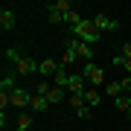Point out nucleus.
Returning a JSON list of instances; mask_svg holds the SVG:
<instances>
[{
    "label": "nucleus",
    "instance_id": "nucleus-1",
    "mask_svg": "<svg viewBox=\"0 0 131 131\" xmlns=\"http://www.w3.org/2000/svg\"><path fill=\"white\" fill-rule=\"evenodd\" d=\"M70 32H73V38H79V41L90 44V47H93V44L99 41V35H102V32L93 26V20H90V18H84L79 26H73V29H70Z\"/></svg>",
    "mask_w": 131,
    "mask_h": 131
},
{
    "label": "nucleus",
    "instance_id": "nucleus-2",
    "mask_svg": "<svg viewBox=\"0 0 131 131\" xmlns=\"http://www.w3.org/2000/svg\"><path fill=\"white\" fill-rule=\"evenodd\" d=\"M82 76H84V82H88L90 88L108 84V82H105V70H102L99 64H93V61H84V67H82Z\"/></svg>",
    "mask_w": 131,
    "mask_h": 131
},
{
    "label": "nucleus",
    "instance_id": "nucleus-3",
    "mask_svg": "<svg viewBox=\"0 0 131 131\" xmlns=\"http://www.w3.org/2000/svg\"><path fill=\"white\" fill-rule=\"evenodd\" d=\"M67 50H73L76 56L79 58H84V61H90L93 58V47H90V44H84V41H79V38H67Z\"/></svg>",
    "mask_w": 131,
    "mask_h": 131
},
{
    "label": "nucleus",
    "instance_id": "nucleus-4",
    "mask_svg": "<svg viewBox=\"0 0 131 131\" xmlns=\"http://www.w3.org/2000/svg\"><path fill=\"white\" fill-rule=\"evenodd\" d=\"M29 96H32V93H26L24 88L9 90V102H12V108H20V111H26V108H29Z\"/></svg>",
    "mask_w": 131,
    "mask_h": 131
},
{
    "label": "nucleus",
    "instance_id": "nucleus-5",
    "mask_svg": "<svg viewBox=\"0 0 131 131\" xmlns=\"http://www.w3.org/2000/svg\"><path fill=\"white\" fill-rule=\"evenodd\" d=\"M15 73H18V76H32V73H38V61H35L32 56H24L18 64H15Z\"/></svg>",
    "mask_w": 131,
    "mask_h": 131
},
{
    "label": "nucleus",
    "instance_id": "nucleus-6",
    "mask_svg": "<svg viewBox=\"0 0 131 131\" xmlns=\"http://www.w3.org/2000/svg\"><path fill=\"white\" fill-rule=\"evenodd\" d=\"M61 70V61H56V58H41L38 61V73L41 76H56Z\"/></svg>",
    "mask_w": 131,
    "mask_h": 131
},
{
    "label": "nucleus",
    "instance_id": "nucleus-7",
    "mask_svg": "<svg viewBox=\"0 0 131 131\" xmlns=\"http://www.w3.org/2000/svg\"><path fill=\"white\" fill-rule=\"evenodd\" d=\"M90 20H93V26L99 29V32H105V29H117V26H119L114 18H108V15H102V12H99V15H93Z\"/></svg>",
    "mask_w": 131,
    "mask_h": 131
},
{
    "label": "nucleus",
    "instance_id": "nucleus-8",
    "mask_svg": "<svg viewBox=\"0 0 131 131\" xmlns=\"http://www.w3.org/2000/svg\"><path fill=\"white\" fill-rule=\"evenodd\" d=\"M47 108H50L47 96H41V93H32V96H29V111H32V114H44Z\"/></svg>",
    "mask_w": 131,
    "mask_h": 131
},
{
    "label": "nucleus",
    "instance_id": "nucleus-9",
    "mask_svg": "<svg viewBox=\"0 0 131 131\" xmlns=\"http://www.w3.org/2000/svg\"><path fill=\"white\" fill-rule=\"evenodd\" d=\"M67 90H70V93H84V90H88L84 76H82V73H70V84H67Z\"/></svg>",
    "mask_w": 131,
    "mask_h": 131
},
{
    "label": "nucleus",
    "instance_id": "nucleus-10",
    "mask_svg": "<svg viewBox=\"0 0 131 131\" xmlns=\"http://www.w3.org/2000/svg\"><path fill=\"white\" fill-rule=\"evenodd\" d=\"M0 26H3V32H12L15 29V12L9 9V6L0 9Z\"/></svg>",
    "mask_w": 131,
    "mask_h": 131
},
{
    "label": "nucleus",
    "instance_id": "nucleus-11",
    "mask_svg": "<svg viewBox=\"0 0 131 131\" xmlns=\"http://www.w3.org/2000/svg\"><path fill=\"white\" fill-rule=\"evenodd\" d=\"M114 108H117L119 114H128V111H131V96H128V93H119L117 99H114Z\"/></svg>",
    "mask_w": 131,
    "mask_h": 131
},
{
    "label": "nucleus",
    "instance_id": "nucleus-12",
    "mask_svg": "<svg viewBox=\"0 0 131 131\" xmlns=\"http://www.w3.org/2000/svg\"><path fill=\"white\" fill-rule=\"evenodd\" d=\"M29 128H32V111H20L18 128H15V131H29Z\"/></svg>",
    "mask_w": 131,
    "mask_h": 131
},
{
    "label": "nucleus",
    "instance_id": "nucleus-13",
    "mask_svg": "<svg viewBox=\"0 0 131 131\" xmlns=\"http://www.w3.org/2000/svg\"><path fill=\"white\" fill-rule=\"evenodd\" d=\"M47 102H50V105L64 102V88H52V84H50V90H47Z\"/></svg>",
    "mask_w": 131,
    "mask_h": 131
},
{
    "label": "nucleus",
    "instance_id": "nucleus-14",
    "mask_svg": "<svg viewBox=\"0 0 131 131\" xmlns=\"http://www.w3.org/2000/svg\"><path fill=\"white\" fill-rule=\"evenodd\" d=\"M82 20H84V18H82V15H79V12H76V9H70V12H67V15H64V24H67V26H70V29H73V26H79V24H82Z\"/></svg>",
    "mask_w": 131,
    "mask_h": 131
},
{
    "label": "nucleus",
    "instance_id": "nucleus-15",
    "mask_svg": "<svg viewBox=\"0 0 131 131\" xmlns=\"http://www.w3.org/2000/svg\"><path fill=\"white\" fill-rule=\"evenodd\" d=\"M84 105H90V108L99 105V90L96 88H88V90H84Z\"/></svg>",
    "mask_w": 131,
    "mask_h": 131
},
{
    "label": "nucleus",
    "instance_id": "nucleus-16",
    "mask_svg": "<svg viewBox=\"0 0 131 131\" xmlns=\"http://www.w3.org/2000/svg\"><path fill=\"white\" fill-rule=\"evenodd\" d=\"M111 64H114V67H122V70H125V76H131V58L114 56V58H111Z\"/></svg>",
    "mask_w": 131,
    "mask_h": 131
},
{
    "label": "nucleus",
    "instance_id": "nucleus-17",
    "mask_svg": "<svg viewBox=\"0 0 131 131\" xmlns=\"http://www.w3.org/2000/svg\"><path fill=\"white\" fill-rule=\"evenodd\" d=\"M52 82H56V88H67V84H70V73H64V67H61V70L52 76Z\"/></svg>",
    "mask_w": 131,
    "mask_h": 131
},
{
    "label": "nucleus",
    "instance_id": "nucleus-18",
    "mask_svg": "<svg viewBox=\"0 0 131 131\" xmlns=\"http://www.w3.org/2000/svg\"><path fill=\"white\" fill-rule=\"evenodd\" d=\"M119 93H122V84H119V82H108V84H105V96L117 99Z\"/></svg>",
    "mask_w": 131,
    "mask_h": 131
},
{
    "label": "nucleus",
    "instance_id": "nucleus-19",
    "mask_svg": "<svg viewBox=\"0 0 131 131\" xmlns=\"http://www.w3.org/2000/svg\"><path fill=\"white\" fill-rule=\"evenodd\" d=\"M50 9H52V12H61V15H67V12L73 9V6H70V0H56V3H50Z\"/></svg>",
    "mask_w": 131,
    "mask_h": 131
},
{
    "label": "nucleus",
    "instance_id": "nucleus-20",
    "mask_svg": "<svg viewBox=\"0 0 131 131\" xmlns=\"http://www.w3.org/2000/svg\"><path fill=\"white\" fill-rule=\"evenodd\" d=\"M76 58H79V56H76L73 50H64V56H61V67H70V64H73Z\"/></svg>",
    "mask_w": 131,
    "mask_h": 131
},
{
    "label": "nucleus",
    "instance_id": "nucleus-21",
    "mask_svg": "<svg viewBox=\"0 0 131 131\" xmlns=\"http://www.w3.org/2000/svg\"><path fill=\"white\" fill-rule=\"evenodd\" d=\"M3 56H6V61H12V64H18V61H20V58H24V56H20V52H18V50H6V52H3Z\"/></svg>",
    "mask_w": 131,
    "mask_h": 131
},
{
    "label": "nucleus",
    "instance_id": "nucleus-22",
    "mask_svg": "<svg viewBox=\"0 0 131 131\" xmlns=\"http://www.w3.org/2000/svg\"><path fill=\"white\" fill-rule=\"evenodd\" d=\"M70 105L73 108H82L84 105V93H70Z\"/></svg>",
    "mask_w": 131,
    "mask_h": 131
},
{
    "label": "nucleus",
    "instance_id": "nucleus-23",
    "mask_svg": "<svg viewBox=\"0 0 131 131\" xmlns=\"http://www.w3.org/2000/svg\"><path fill=\"white\" fill-rule=\"evenodd\" d=\"M76 117H79V119H90V105H82V108H76Z\"/></svg>",
    "mask_w": 131,
    "mask_h": 131
},
{
    "label": "nucleus",
    "instance_id": "nucleus-24",
    "mask_svg": "<svg viewBox=\"0 0 131 131\" xmlns=\"http://www.w3.org/2000/svg\"><path fill=\"white\" fill-rule=\"evenodd\" d=\"M50 24H56V26H58V24H64V15H61V12H52V9H50Z\"/></svg>",
    "mask_w": 131,
    "mask_h": 131
},
{
    "label": "nucleus",
    "instance_id": "nucleus-25",
    "mask_svg": "<svg viewBox=\"0 0 131 131\" xmlns=\"http://www.w3.org/2000/svg\"><path fill=\"white\" fill-rule=\"evenodd\" d=\"M119 56H122V58H131V41H125V44H122V50H119Z\"/></svg>",
    "mask_w": 131,
    "mask_h": 131
},
{
    "label": "nucleus",
    "instance_id": "nucleus-26",
    "mask_svg": "<svg viewBox=\"0 0 131 131\" xmlns=\"http://www.w3.org/2000/svg\"><path fill=\"white\" fill-rule=\"evenodd\" d=\"M119 84H122V93H125V90H131V76H122Z\"/></svg>",
    "mask_w": 131,
    "mask_h": 131
},
{
    "label": "nucleus",
    "instance_id": "nucleus-27",
    "mask_svg": "<svg viewBox=\"0 0 131 131\" xmlns=\"http://www.w3.org/2000/svg\"><path fill=\"white\" fill-rule=\"evenodd\" d=\"M128 119H131V111H128Z\"/></svg>",
    "mask_w": 131,
    "mask_h": 131
}]
</instances>
